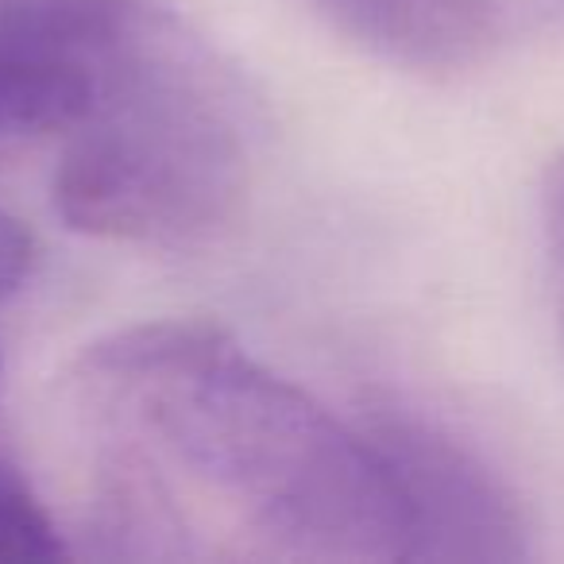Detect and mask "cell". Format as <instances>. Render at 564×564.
I'll return each mask as SVG.
<instances>
[{
    "label": "cell",
    "mask_w": 564,
    "mask_h": 564,
    "mask_svg": "<svg viewBox=\"0 0 564 564\" xmlns=\"http://www.w3.org/2000/svg\"><path fill=\"white\" fill-rule=\"evenodd\" d=\"M78 383L282 549L317 561L410 556L406 510L360 425L251 360L220 325L117 329L82 352Z\"/></svg>",
    "instance_id": "cell-1"
},
{
    "label": "cell",
    "mask_w": 564,
    "mask_h": 564,
    "mask_svg": "<svg viewBox=\"0 0 564 564\" xmlns=\"http://www.w3.org/2000/svg\"><path fill=\"white\" fill-rule=\"evenodd\" d=\"M97 101L51 178L55 213L94 240L189 248L248 197V105L178 17L120 0L94 47Z\"/></svg>",
    "instance_id": "cell-2"
},
{
    "label": "cell",
    "mask_w": 564,
    "mask_h": 564,
    "mask_svg": "<svg viewBox=\"0 0 564 564\" xmlns=\"http://www.w3.org/2000/svg\"><path fill=\"white\" fill-rule=\"evenodd\" d=\"M356 425L406 510V561L510 564L530 556L522 499L479 448L394 394H368Z\"/></svg>",
    "instance_id": "cell-3"
},
{
    "label": "cell",
    "mask_w": 564,
    "mask_h": 564,
    "mask_svg": "<svg viewBox=\"0 0 564 564\" xmlns=\"http://www.w3.org/2000/svg\"><path fill=\"white\" fill-rule=\"evenodd\" d=\"M314 9L364 51L422 74L479 66L507 28V0H314Z\"/></svg>",
    "instance_id": "cell-4"
},
{
    "label": "cell",
    "mask_w": 564,
    "mask_h": 564,
    "mask_svg": "<svg viewBox=\"0 0 564 564\" xmlns=\"http://www.w3.org/2000/svg\"><path fill=\"white\" fill-rule=\"evenodd\" d=\"M86 58L51 40L17 4H0V148L74 132L94 112Z\"/></svg>",
    "instance_id": "cell-5"
},
{
    "label": "cell",
    "mask_w": 564,
    "mask_h": 564,
    "mask_svg": "<svg viewBox=\"0 0 564 564\" xmlns=\"http://www.w3.org/2000/svg\"><path fill=\"white\" fill-rule=\"evenodd\" d=\"M101 556L124 561H178L189 556L186 522L159 471L135 448H117L101 460L89 495V522Z\"/></svg>",
    "instance_id": "cell-6"
},
{
    "label": "cell",
    "mask_w": 564,
    "mask_h": 564,
    "mask_svg": "<svg viewBox=\"0 0 564 564\" xmlns=\"http://www.w3.org/2000/svg\"><path fill=\"white\" fill-rule=\"evenodd\" d=\"M66 553L51 510L24 471L0 453V564H51Z\"/></svg>",
    "instance_id": "cell-7"
},
{
    "label": "cell",
    "mask_w": 564,
    "mask_h": 564,
    "mask_svg": "<svg viewBox=\"0 0 564 564\" xmlns=\"http://www.w3.org/2000/svg\"><path fill=\"white\" fill-rule=\"evenodd\" d=\"M35 267V240L9 209H0V302L12 299V294L32 279Z\"/></svg>",
    "instance_id": "cell-8"
},
{
    "label": "cell",
    "mask_w": 564,
    "mask_h": 564,
    "mask_svg": "<svg viewBox=\"0 0 564 564\" xmlns=\"http://www.w3.org/2000/svg\"><path fill=\"white\" fill-rule=\"evenodd\" d=\"M541 228H545V248L553 259L556 282L564 291V155H556L541 182Z\"/></svg>",
    "instance_id": "cell-9"
}]
</instances>
